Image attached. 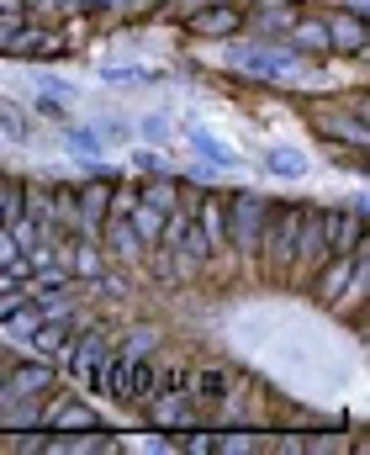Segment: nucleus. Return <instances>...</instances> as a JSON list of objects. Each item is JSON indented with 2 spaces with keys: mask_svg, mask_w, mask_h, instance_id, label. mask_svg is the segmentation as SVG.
I'll return each instance as SVG.
<instances>
[{
  "mask_svg": "<svg viewBox=\"0 0 370 455\" xmlns=\"http://www.w3.org/2000/svg\"><path fill=\"white\" fill-rule=\"evenodd\" d=\"M127 223H132V233H138V243H143V254H148V249H159V233H164V212H159V207H148V202H138V207L127 212Z\"/></svg>",
  "mask_w": 370,
  "mask_h": 455,
  "instance_id": "a211bd4d",
  "label": "nucleus"
},
{
  "mask_svg": "<svg viewBox=\"0 0 370 455\" xmlns=\"http://www.w3.org/2000/svg\"><path fill=\"white\" fill-rule=\"evenodd\" d=\"M323 21H328V53H344V59H366L370 53V21L366 16L334 11V16H323Z\"/></svg>",
  "mask_w": 370,
  "mask_h": 455,
  "instance_id": "0eeeda50",
  "label": "nucleus"
},
{
  "mask_svg": "<svg viewBox=\"0 0 370 455\" xmlns=\"http://www.w3.org/2000/svg\"><path fill=\"white\" fill-rule=\"evenodd\" d=\"M228 371L223 365H207V371H196L191 376V387H185V397L196 403V413H207V419H217L223 408H228Z\"/></svg>",
  "mask_w": 370,
  "mask_h": 455,
  "instance_id": "9d476101",
  "label": "nucleus"
},
{
  "mask_svg": "<svg viewBox=\"0 0 370 455\" xmlns=\"http://www.w3.org/2000/svg\"><path fill=\"white\" fill-rule=\"evenodd\" d=\"M185 143H191V154H196V159H212L217 170H239V154H233V148H223L207 127H185Z\"/></svg>",
  "mask_w": 370,
  "mask_h": 455,
  "instance_id": "dca6fc26",
  "label": "nucleus"
},
{
  "mask_svg": "<svg viewBox=\"0 0 370 455\" xmlns=\"http://www.w3.org/2000/svg\"><path fill=\"white\" fill-rule=\"evenodd\" d=\"M264 170H270V175L296 180V175H307V159H302L296 148H264Z\"/></svg>",
  "mask_w": 370,
  "mask_h": 455,
  "instance_id": "412c9836",
  "label": "nucleus"
},
{
  "mask_svg": "<svg viewBox=\"0 0 370 455\" xmlns=\"http://www.w3.org/2000/svg\"><path fill=\"white\" fill-rule=\"evenodd\" d=\"M5 53H37V59H53V53H64V37L48 27V21H21V27H11L5 32V43H0Z\"/></svg>",
  "mask_w": 370,
  "mask_h": 455,
  "instance_id": "6e6552de",
  "label": "nucleus"
},
{
  "mask_svg": "<svg viewBox=\"0 0 370 455\" xmlns=\"http://www.w3.org/2000/svg\"><path fill=\"white\" fill-rule=\"evenodd\" d=\"M185 27H191L196 37H239V32H244V11H239L233 0H223V5H196V11L185 16Z\"/></svg>",
  "mask_w": 370,
  "mask_h": 455,
  "instance_id": "1a4fd4ad",
  "label": "nucleus"
},
{
  "mask_svg": "<svg viewBox=\"0 0 370 455\" xmlns=\"http://www.w3.org/2000/svg\"><path fill=\"white\" fill-rule=\"evenodd\" d=\"M96 243H101L112 259H122V265H138V259H143V243H138V233H132V223H127L122 212H106V223H101V233H96Z\"/></svg>",
  "mask_w": 370,
  "mask_h": 455,
  "instance_id": "9b49d317",
  "label": "nucleus"
},
{
  "mask_svg": "<svg viewBox=\"0 0 370 455\" xmlns=\"http://www.w3.org/2000/svg\"><path fill=\"white\" fill-rule=\"evenodd\" d=\"M32 85H37V96H53V101H75V85H64L59 75H32Z\"/></svg>",
  "mask_w": 370,
  "mask_h": 455,
  "instance_id": "5701e85b",
  "label": "nucleus"
},
{
  "mask_svg": "<svg viewBox=\"0 0 370 455\" xmlns=\"http://www.w3.org/2000/svg\"><path fill=\"white\" fill-rule=\"evenodd\" d=\"M328 451H344V440L339 435H302V455H328Z\"/></svg>",
  "mask_w": 370,
  "mask_h": 455,
  "instance_id": "b1692460",
  "label": "nucleus"
},
{
  "mask_svg": "<svg viewBox=\"0 0 370 455\" xmlns=\"http://www.w3.org/2000/svg\"><path fill=\"white\" fill-rule=\"evenodd\" d=\"M302 212H307V202H270V212H264V228H259V265L270 270V281H291Z\"/></svg>",
  "mask_w": 370,
  "mask_h": 455,
  "instance_id": "f257e3e1",
  "label": "nucleus"
},
{
  "mask_svg": "<svg viewBox=\"0 0 370 455\" xmlns=\"http://www.w3.org/2000/svg\"><path fill=\"white\" fill-rule=\"evenodd\" d=\"M154 355H132V408H143L154 397Z\"/></svg>",
  "mask_w": 370,
  "mask_h": 455,
  "instance_id": "4be33fe9",
  "label": "nucleus"
},
{
  "mask_svg": "<svg viewBox=\"0 0 370 455\" xmlns=\"http://www.w3.org/2000/svg\"><path fill=\"white\" fill-rule=\"evenodd\" d=\"M48 207H53V233H48V238H75V233H80L75 186H48Z\"/></svg>",
  "mask_w": 370,
  "mask_h": 455,
  "instance_id": "2eb2a0df",
  "label": "nucleus"
},
{
  "mask_svg": "<svg viewBox=\"0 0 370 455\" xmlns=\"http://www.w3.org/2000/svg\"><path fill=\"white\" fill-rule=\"evenodd\" d=\"M117 349H127V355H148V349H159V334H154V329H132Z\"/></svg>",
  "mask_w": 370,
  "mask_h": 455,
  "instance_id": "a878e982",
  "label": "nucleus"
},
{
  "mask_svg": "<svg viewBox=\"0 0 370 455\" xmlns=\"http://www.w3.org/2000/svg\"><path fill=\"white\" fill-rule=\"evenodd\" d=\"M291 48H312V53H328V21L323 16H296L291 32H286Z\"/></svg>",
  "mask_w": 370,
  "mask_h": 455,
  "instance_id": "f3484780",
  "label": "nucleus"
},
{
  "mask_svg": "<svg viewBox=\"0 0 370 455\" xmlns=\"http://www.w3.org/2000/svg\"><path fill=\"white\" fill-rule=\"evenodd\" d=\"M32 112H43V116H53V122H64V101H53V96H37V101H32Z\"/></svg>",
  "mask_w": 370,
  "mask_h": 455,
  "instance_id": "c85d7f7f",
  "label": "nucleus"
},
{
  "mask_svg": "<svg viewBox=\"0 0 370 455\" xmlns=\"http://www.w3.org/2000/svg\"><path fill=\"white\" fill-rule=\"evenodd\" d=\"M64 143H69V154H75V159H80V154H85V159H101V154H106L101 132H96V127H85V122H80V127H64Z\"/></svg>",
  "mask_w": 370,
  "mask_h": 455,
  "instance_id": "aec40b11",
  "label": "nucleus"
},
{
  "mask_svg": "<svg viewBox=\"0 0 370 455\" xmlns=\"http://www.w3.org/2000/svg\"><path fill=\"white\" fill-rule=\"evenodd\" d=\"M132 164H138V170H159L164 159H159V154H132Z\"/></svg>",
  "mask_w": 370,
  "mask_h": 455,
  "instance_id": "7c9ffc66",
  "label": "nucleus"
},
{
  "mask_svg": "<svg viewBox=\"0 0 370 455\" xmlns=\"http://www.w3.org/2000/svg\"><path fill=\"white\" fill-rule=\"evenodd\" d=\"M75 202H80V238H96L101 223H106V207H112V180L96 170L91 180L75 186Z\"/></svg>",
  "mask_w": 370,
  "mask_h": 455,
  "instance_id": "423d86ee",
  "label": "nucleus"
},
{
  "mask_svg": "<svg viewBox=\"0 0 370 455\" xmlns=\"http://www.w3.org/2000/svg\"><path fill=\"white\" fill-rule=\"evenodd\" d=\"M48 387H53V360H5V397L11 403H21V397H48Z\"/></svg>",
  "mask_w": 370,
  "mask_h": 455,
  "instance_id": "20e7f679",
  "label": "nucleus"
},
{
  "mask_svg": "<svg viewBox=\"0 0 370 455\" xmlns=\"http://www.w3.org/2000/svg\"><path fill=\"white\" fill-rule=\"evenodd\" d=\"M312 127H318L323 138H344L350 148H366V143H370L366 116H360V112H350V116H344L339 107H334V112H312Z\"/></svg>",
  "mask_w": 370,
  "mask_h": 455,
  "instance_id": "ddd939ff",
  "label": "nucleus"
},
{
  "mask_svg": "<svg viewBox=\"0 0 370 455\" xmlns=\"http://www.w3.org/2000/svg\"><path fill=\"white\" fill-rule=\"evenodd\" d=\"M101 80H112V85H132V80H143V75H138L132 64H122V69H117V64H106V69H101Z\"/></svg>",
  "mask_w": 370,
  "mask_h": 455,
  "instance_id": "cd10ccee",
  "label": "nucleus"
},
{
  "mask_svg": "<svg viewBox=\"0 0 370 455\" xmlns=\"http://www.w3.org/2000/svg\"><path fill=\"white\" fill-rule=\"evenodd\" d=\"M0 132H5L11 143H21V138H27V122H21L16 112H5V107H0Z\"/></svg>",
  "mask_w": 370,
  "mask_h": 455,
  "instance_id": "bb28decb",
  "label": "nucleus"
},
{
  "mask_svg": "<svg viewBox=\"0 0 370 455\" xmlns=\"http://www.w3.org/2000/svg\"><path fill=\"white\" fill-rule=\"evenodd\" d=\"M270 451V440H259L254 429H207V455H259Z\"/></svg>",
  "mask_w": 370,
  "mask_h": 455,
  "instance_id": "4468645a",
  "label": "nucleus"
},
{
  "mask_svg": "<svg viewBox=\"0 0 370 455\" xmlns=\"http://www.w3.org/2000/svg\"><path fill=\"white\" fill-rule=\"evenodd\" d=\"M334 5H344L350 16H366V21H370V0H334Z\"/></svg>",
  "mask_w": 370,
  "mask_h": 455,
  "instance_id": "c756f323",
  "label": "nucleus"
},
{
  "mask_svg": "<svg viewBox=\"0 0 370 455\" xmlns=\"http://www.w3.org/2000/svg\"><path fill=\"white\" fill-rule=\"evenodd\" d=\"M143 408H148V424L164 429V435H180V429H196V424H201V413H196V403L185 397V387H180V392H154Z\"/></svg>",
  "mask_w": 370,
  "mask_h": 455,
  "instance_id": "39448f33",
  "label": "nucleus"
},
{
  "mask_svg": "<svg viewBox=\"0 0 370 455\" xmlns=\"http://www.w3.org/2000/svg\"><path fill=\"white\" fill-rule=\"evenodd\" d=\"M101 387L117 408H132V355L127 349H106L101 360Z\"/></svg>",
  "mask_w": 370,
  "mask_h": 455,
  "instance_id": "f8f14e48",
  "label": "nucleus"
},
{
  "mask_svg": "<svg viewBox=\"0 0 370 455\" xmlns=\"http://www.w3.org/2000/svg\"><path fill=\"white\" fill-rule=\"evenodd\" d=\"M185 11H196V5H223V0H180Z\"/></svg>",
  "mask_w": 370,
  "mask_h": 455,
  "instance_id": "2f4dec72",
  "label": "nucleus"
},
{
  "mask_svg": "<svg viewBox=\"0 0 370 455\" xmlns=\"http://www.w3.org/2000/svg\"><path fill=\"white\" fill-rule=\"evenodd\" d=\"M270 212V196L259 191H223V238L239 259H259V228Z\"/></svg>",
  "mask_w": 370,
  "mask_h": 455,
  "instance_id": "f03ea898",
  "label": "nucleus"
},
{
  "mask_svg": "<svg viewBox=\"0 0 370 455\" xmlns=\"http://www.w3.org/2000/svg\"><path fill=\"white\" fill-rule=\"evenodd\" d=\"M138 202H148V207H159V212L169 218V212L180 207V191H175V180L159 175V180H143V186H138Z\"/></svg>",
  "mask_w": 370,
  "mask_h": 455,
  "instance_id": "6ab92c4d",
  "label": "nucleus"
},
{
  "mask_svg": "<svg viewBox=\"0 0 370 455\" xmlns=\"http://www.w3.org/2000/svg\"><path fill=\"white\" fill-rule=\"evenodd\" d=\"M328 259V238H323V207L302 212V233H296V259H291V281H312V270Z\"/></svg>",
  "mask_w": 370,
  "mask_h": 455,
  "instance_id": "7ed1b4c3",
  "label": "nucleus"
},
{
  "mask_svg": "<svg viewBox=\"0 0 370 455\" xmlns=\"http://www.w3.org/2000/svg\"><path fill=\"white\" fill-rule=\"evenodd\" d=\"M138 132H143V138H148V143H159V148H164V143H169V116H143V122H138Z\"/></svg>",
  "mask_w": 370,
  "mask_h": 455,
  "instance_id": "393cba45",
  "label": "nucleus"
}]
</instances>
